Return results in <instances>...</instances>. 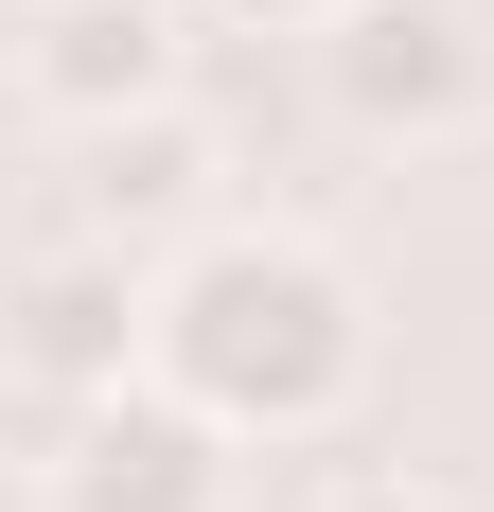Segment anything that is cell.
Segmentation results:
<instances>
[{
  "instance_id": "cell-1",
  "label": "cell",
  "mask_w": 494,
  "mask_h": 512,
  "mask_svg": "<svg viewBox=\"0 0 494 512\" xmlns=\"http://www.w3.org/2000/svg\"><path fill=\"white\" fill-rule=\"evenodd\" d=\"M159 389H195L230 442H318L371 389V301L300 230H195L159 265Z\"/></svg>"
},
{
  "instance_id": "cell-5",
  "label": "cell",
  "mask_w": 494,
  "mask_h": 512,
  "mask_svg": "<svg viewBox=\"0 0 494 512\" xmlns=\"http://www.w3.org/2000/svg\"><path fill=\"white\" fill-rule=\"evenodd\" d=\"M195 71V0H18V89L89 142V124H142Z\"/></svg>"
},
{
  "instance_id": "cell-7",
  "label": "cell",
  "mask_w": 494,
  "mask_h": 512,
  "mask_svg": "<svg viewBox=\"0 0 494 512\" xmlns=\"http://www.w3.org/2000/svg\"><path fill=\"white\" fill-rule=\"evenodd\" d=\"M300 512H459V495H424V477H318Z\"/></svg>"
},
{
  "instance_id": "cell-3",
  "label": "cell",
  "mask_w": 494,
  "mask_h": 512,
  "mask_svg": "<svg viewBox=\"0 0 494 512\" xmlns=\"http://www.w3.org/2000/svg\"><path fill=\"white\" fill-rule=\"evenodd\" d=\"M230 477H247V442L195 407V389H106V407H53V460H36V495L53 512H230Z\"/></svg>"
},
{
  "instance_id": "cell-6",
  "label": "cell",
  "mask_w": 494,
  "mask_h": 512,
  "mask_svg": "<svg viewBox=\"0 0 494 512\" xmlns=\"http://www.w3.org/2000/svg\"><path fill=\"white\" fill-rule=\"evenodd\" d=\"M212 177H230V159H212V124H195V106L89 124V142H71V230H106V248L177 265L195 230H230V212H212Z\"/></svg>"
},
{
  "instance_id": "cell-8",
  "label": "cell",
  "mask_w": 494,
  "mask_h": 512,
  "mask_svg": "<svg viewBox=\"0 0 494 512\" xmlns=\"http://www.w3.org/2000/svg\"><path fill=\"white\" fill-rule=\"evenodd\" d=\"M195 18H230V36H318L336 0H195Z\"/></svg>"
},
{
  "instance_id": "cell-4",
  "label": "cell",
  "mask_w": 494,
  "mask_h": 512,
  "mask_svg": "<svg viewBox=\"0 0 494 512\" xmlns=\"http://www.w3.org/2000/svg\"><path fill=\"white\" fill-rule=\"evenodd\" d=\"M494 89V53L459 0H336L318 18V106H336L353 142H459Z\"/></svg>"
},
{
  "instance_id": "cell-2",
  "label": "cell",
  "mask_w": 494,
  "mask_h": 512,
  "mask_svg": "<svg viewBox=\"0 0 494 512\" xmlns=\"http://www.w3.org/2000/svg\"><path fill=\"white\" fill-rule=\"evenodd\" d=\"M0 371H18L36 407H106V389H142V371H159V265L106 248V230H53V248L0 283Z\"/></svg>"
}]
</instances>
